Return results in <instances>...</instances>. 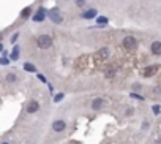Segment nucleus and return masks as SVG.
Returning <instances> with one entry per match:
<instances>
[{"instance_id":"nucleus-1","label":"nucleus","mask_w":161,"mask_h":144,"mask_svg":"<svg viewBox=\"0 0 161 144\" xmlns=\"http://www.w3.org/2000/svg\"><path fill=\"white\" fill-rule=\"evenodd\" d=\"M123 48L127 51H136L137 48V40L134 37H125L123 38Z\"/></svg>"},{"instance_id":"nucleus-14","label":"nucleus","mask_w":161,"mask_h":144,"mask_svg":"<svg viewBox=\"0 0 161 144\" xmlns=\"http://www.w3.org/2000/svg\"><path fill=\"white\" fill-rule=\"evenodd\" d=\"M6 79H8V83H16V75H13V73H10V75L6 76Z\"/></svg>"},{"instance_id":"nucleus-7","label":"nucleus","mask_w":161,"mask_h":144,"mask_svg":"<svg viewBox=\"0 0 161 144\" xmlns=\"http://www.w3.org/2000/svg\"><path fill=\"white\" fill-rule=\"evenodd\" d=\"M150 51L155 54V56H161V41H153L150 46Z\"/></svg>"},{"instance_id":"nucleus-13","label":"nucleus","mask_w":161,"mask_h":144,"mask_svg":"<svg viewBox=\"0 0 161 144\" xmlns=\"http://www.w3.org/2000/svg\"><path fill=\"white\" fill-rule=\"evenodd\" d=\"M24 70H27V71H30V73L37 71V68H35L32 64H25V65H24Z\"/></svg>"},{"instance_id":"nucleus-6","label":"nucleus","mask_w":161,"mask_h":144,"mask_svg":"<svg viewBox=\"0 0 161 144\" xmlns=\"http://www.w3.org/2000/svg\"><path fill=\"white\" fill-rule=\"evenodd\" d=\"M65 128H66V124L63 122V120H56V122L52 124V130L57 131V133L58 131H63Z\"/></svg>"},{"instance_id":"nucleus-5","label":"nucleus","mask_w":161,"mask_h":144,"mask_svg":"<svg viewBox=\"0 0 161 144\" xmlns=\"http://www.w3.org/2000/svg\"><path fill=\"white\" fill-rule=\"evenodd\" d=\"M38 109H40V103H38L37 100L29 102V104H27V112H29V114H33V112H37Z\"/></svg>"},{"instance_id":"nucleus-19","label":"nucleus","mask_w":161,"mask_h":144,"mask_svg":"<svg viewBox=\"0 0 161 144\" xmlns=\"http://www.w3.org/2000/svg\"><path fill=\"white\" fill-rule=\"evenodd\" d=\"M62 98H63V93H58V95L56 97V103H57V102H60Z\"/></svg>"},{"instance_id":"nucleus-11","label":"nucleus","mask_w":161,"mask_h":144,"mask_svg":"<svg viewBox=\"0 0 161 144\" xmlns=\"http://www.w3.org/2000/svg\"><path fill=\"white\" fill-rule=\"evenodd\" d=\"M33 19H35V21H37V22H41L43 19H44V11H43V10H40V11H38V13H37V16H35Z\"/></svg>"},{"instance_id":"nucleus-4","label":"nucleus","mask_w":161,"mask_h":144,"mask_svg":"<svg viewBox=\"0 0 161 144\" xmlns=\"http://www.w3.org/2000/svg\"><path fill=\"white\" fill-rule=\"evenodd\" d=\"M108 56H109V51H108L106 48H103L101 51H98V52L95 54V62H96V64H100V62H103Z\"/></svg>"},{"instance_id":"nucleus-17","label":"nucleus","mask_w":161,"mask_h":144,"mask_svg":"<svg viewBox=\"0 0 161 144\" xmlns=\"http://www.w3.org/2000/svg\"><path fill=\"white\" fill-rule=\"evenodd\" d=\"M106 22H108L106 18H98V24H106Z\"/></svg>"},{"instance_id":"nucleus-9","label":"nucleus","mask_w":161,"mask_h":144,"mask_svg":"<svg viewBox=\"0 0 161 144\" xmlns=\"http://www.w3.org/2000/svg\"><path fill=\"white\" fill-rule=\"evenodd\" d=\"M104 75H106V78H109V79H111V78H114V75H115V68H114V67H109L108 70H106Z\"/></svg>"},{"instance_id":"nucleus-2","label":"nucleus","mask_w":161,"mask_h":144,"mask_svg":"<svg viewBox=\"0 0 161 144\" xmlns=\"http://www.w3.org/2000/svg\"><path fill=\"white\" fill-rule=\"evenodd\" d=\"M51 44H52V38H51L49 35H41V37H38V46H40L41 49H48V48H51Z\"/></svg>"},{"instance_id":"nucleus-16","label":"nucleus","mask_w":161,"mask_h":144,"mask_svg":"<svg viewBox=\"0 0 161 144\" xmlns=\"http://www.w3.org/2000/svg\"><path fill=\"white\" fill-rule=\"evenodd\" d=\"M13 60H18V57H19V49L18 48H14V51H13Z\"/></svg>"},{"instance_id":"nucleus-21","label":"nucleus","mask_w":161,"mask_h":144,"mask_svg":"<svg viewBox=\"0 0 161 144\" xmlns=\"http://www.w3.org/2000/svg\"><path fill=\"white\" fill-rule=\"evenodd\" d=\"M2 144H8V143H6V141H3V143H2Z\"/></svg>"},{"instance_id":"nucleus-8","label":"nucleus","mask_w":161,"mask_h":144,"mask_svg":"<svg viewBox=\"0 0 161 144\" xmlns=\"http://www.w3.org/2000/svg\"><path fill=\"white\" fill-rule=\"evenodd\" d=\"M103 104H104V100L103 98H95V100H93V103H92V109L98 111V109H101V108H103Z\"/></svg>"},{"instance_id":"nucleus-12","label":"nucleus","mask_w":161,"mask_h":144,"mask_svg":"<svg viewBox=\"0 0 161 144\" xmlns=\"http://www.w3.org/2000/svg\"><path fill=\"white\" fill-rule=\"evenodd\" d=\"M153 73H155V68H153V67H147V68H145V70H144V76H145V78H148V76H152V75H153Z\"/></svg>"},{"instance_id":"nucleus-10","label":"nucleus","mask_w":161,"mask_h":144,"mask_svg":"<svg viewBox=\"0 0 161 144\" xmlns=\"http://www.w3.org/2000/svg\"><path fill=\"white\" fill-rule=\"evenodd\" d=\"M96 16V11L95 10H89V11H85L84 13V18L85 19H92V18H95Z\"/></svg>"},{"instance_id":"nucleus-20","label":"nucleus","mask_w":161,"mask_h":144,"mask_svg":"<svg viewBox=\"0 0 161 144\" xmlns=\"http://www.w3.org/2000/svg\"><path fill=\"white\" fill-rule=\"evenodd\" d=\"M153 111H155V114H158V112H160V106H153Z\"/></svg>"},{"instance_id":"nucleus-15","label":"nucleus","mask_w":161,"mask_h":144,"mask_svg":"<svg viewBox=\"0 0 161 144\" xmlns=\"http://www.w3.org/2000/svg\"><path fill=\"white\" fill-rule=\"evenodd\" d=\"M30 11H32L30 8H24V10H22V13H21V16H22V18H27V16L30 14Z\"/></svg>"},{"instance_id":"nucleus-18","label":"nucleus","mask_w":161,"mask_h":144,"mask_svg":"<svg viewBox=\"0 0 161 144\" xmlns=\"http://www.w3.org/2000/svg\"><path fill=\"white\" fill-rule=\"evenodd\" d=\"M74 2L77 3V6H84L85 5V0H74Z\"/></svg>"},{"instance_id":"nucleus-3","label":"nucleus","mask_w":161,"mask_h":144,"mask_svg":"<svg viewBox=\"0 0 161 144\" xmlns=\"http://www.w3.org/2000/svg\"><path fill=\"white\" fill-rule=\"evenodd\" d=\"M49 18H51V21H54L56 24H60V22L63 21V18L60 16V11H58L57 8H54V10L49 11Z\"/></svg>"}]
</instances>
